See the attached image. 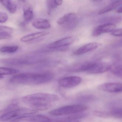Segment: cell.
Listing matches in <instances>:
<instances>
[{
	"mask_svg": "<svg viewBox=\"0 0 122 122\" xmlns=\"http://www.w3.org/2000/svg\"><path fill=\"white\" fill-rule=\"evenodd\" d=\"M59 100V97L57 95L43 93L31 94L21 98L23 102L29 105L31 109L38 111L47 110L51 107L53 102Z\"/></svg>",
	"mask_w": 122,
	"mask_h": 122,
	"instance_id": "obj_1",
	"label": "cell"
},
{
	"mask_svg": "<svg viewBox=\"0 0 122 122\" xmlns=\"http://www.w3.org/2000/svg\"><path fill=\"white\" fill-rule=\"evenodd\" d=\"M53 78V74L50 72L23 73L14 75L9 81L13 84L38 85L51 82Z\"/></svg>",
	"mask_w": 122,
	"mask_h": 122,
	"instance_id": "obj_2",
	"label": "cell"
},
{
	"mask_svg": "<svg viewBox=\"0 0 122 122\" xmlns=\"http://www.w3.org/2000/svg\"><path fill=\"white\" fill-rule=\"evenodd\" d=\"M38 111L31 108L26 107L17 108L4 113L0 117V121L2 122L13 121L16 119L27 115H34Z\"/></svg>",
	"mask_w": 122,
	"mask_h": 122,
	"instance_id": "obj_3",
	"label": "cell"
},
{
	"mask_svg": "<svg viewBox=\"0 0 122 122\" xmlns=\"http://www.w3.org/2000/svg\"><path fill=\"white\" fill-rule=\"evenodd\" d=\"M88 109L87 106L84 105H72L53 110L49 111V114L53 116L71 115L83 112Z\"/></svg>",
	"mask_w": 122,
	"mask_h": 122,
	"instance_id": "obj_4",
	"label": "cell"
},
{
	"mask_svg": "<svg viewBox=\"0 0 122 122\" xmlns=\"http://www.w3.org/2000/svg\"><path fill=\"white\" fill-rule=\"evenodd\" d=\"M81 78L77 76H70L62 78L59 81V84L61 87L70 88L75 87L81 84Z\"/></svg>",
	"mask_w": 122,
	"mask_h": 122,
	"instance_id": "obj_5",
	"label": "cell"
},
{
	"mask_svg": "<svg viewBox=\"0 0 122 122\" xmlns=\"http://www.w3.org/2000/svg\"><path fill=\"white\" fill-rule=\"evenodd\" d=\"M111 64L105 62H92L87 73L92 74H102L110 71Z\"/></svg>",
	"mask_w": 122,
	"mask_h": 122,
	"instance_id": "obj_6",
	"label": "cell"
},
{
	"mask_svg": "<svg viewBox=\"0 0 122 122\" xmlns=\"http://www.w3.org/2000/svg\"><path fill=\"white\" fill-rule=\"evenodd\" d=\"M97 89L110 93L122 92V83L109 82L97 86Z\"/></svg>",
	"mask_w": 122,
	"mask_h": 122,
	"instance_id": "obj_7",
	"label": "cell"
},
{
	"mask_svg": "<svg viewBox=\"0 0 122 122\" xmlns=\"http://www.w3.org/2000/svg\"><path fill=\"white\" fill-rule=\"evenodd\" d=\"M49 119V118L43 115H35L34 114L22 117L10 122H44L48 121Z\"/></svg>",
	"mask_w": 122,
	"mask_h": 122,
	"instance_id": "obj_8",
	"label": "cell"
},
{
	"mask_svg": "<svg viewBox=\"0 0 122 122\" xmlns=\"http://www.w3.org/2000/svg\"><path fill=\"white\" fill-rule=\"evenodd\" d=\"M76 21V14L73 13H70L65 14L58 19L57 23L59 25H65L69 27L72 25H75Z\"/></svg>",
	"mask_w": 122,
	"mask_h": 122,
	"instance_id": "obj_9",
	"label": "cell"
},
{
	"mask_svg": "<svg viewBox=\"0 0 122 122\" xmlns=\"http://www.w3.org/2000/svg\"><path fill=\"white\" fill-rule=\"evenodd\" d=\"M87 115V113L81 112L78 114L71 115L68 117L54 119H49L44 122H74L80 119L86 117Z\"/></svg>",
	"mask_w": 122,
	"mask_h": 122,
	"instance_id": "obj_10",
	"label": "cell"
},
{
	"mask_svg": "<svg viewBox=\"0 0 122 122\" xmlns=\"http://www.w3.org/2000/svg\"><path fill=\"white\" fill-rule=\"evenodd\" d=\"M116 25L111 23H105L96 27L92 32L94 36H97L105 33L113 31L115 30Z\"/></svg>",
	"mask_w": 122,
	"mask_h": 122,
	"instance_id": "obj_11",
	"label": "cell"
},
{
	"mask_svg": "<svg viewBox=\"0 0 122 122\" xmlns=\"http://www.w3.org/2000/svg\"><path fill=\"white\" fill-rule=\"evenodd\" d=\"M75 41V38L72 37H65L56 41L48 46L49 48H57L66 46L72 44Z\"/></svg>",
	"mask_w": 122,
	"mask_h": 122,
	"instance_id": "obj_12",
	"label": "cell"
},
{
	"mask_svg": "<svg viewBox=\"0 0 122 122\" xmlns=\"http://www.w3.org/2000/svg\"><path fill=\"white\" fill-rule=\"evenodd\" d=\"M100 44L97 42H92L87 44L75 51L73 54L76 56L80 55L92 51L97 48Z\"/></svg>",
	"mask_w": 122,
	"mask_h": 122,
	"instance_id": "obj_13",
	"label": "cell"
},
{
	"mask_svg": "<svg viewBox=\"0 0 122 122\" xmlns=\"http://www.w3.org/2000/svg\"><path fill=\"white\" fill-rule=\"evenodd\" d=\"M32 25L34 28L39 29H48L51 26V23L47 19L37 18L32 22Z\"/></svg>",
	"mask_w": 122,
	"mask_h": 122,
	"instance_id": "obj_14",
	"label": "cell"
},
{
	"mask_svg": "<svg viewBox=\"0 0 122 122\" xmlns=\"http://www.w3.org/2000/svg\"><path fill=\"white\" fill-rule=\"evenodd\" d=\"M49 33L47 32H36L26 35L20 39L21 41L23 42H26L37 39L42 37L49 34Z\"/></svg>",
	"mask_w": 122,
	"mask_h": 122,
	"instance_id": "obj_15",
	"label": "cell"
},
{
	"mask_svg": "<svg viewBox=\"0 0 122 122\" xmlns=\"http://www.w3.org/2000/svg\"><path fill=\"white\" fill-rule=\"evenodd\" d=\"M110 71L115 76L122 79V63L116 62L111 64Z\"/></svg>",
	"mask_w": 122,
	"mask_h": 122,
	"instance_id": "obj_16",
	"label": "cell"
},
{
	"mask_svg": "<svg viewBox=\"0 0 122 122\" xmlns=\"http://www.w3.org/2000/svg\"><path fill=\"white\" fill-rule=\"evenodd\" d=\"M122 4V0L115 1L103 8L99 11V14L107 13L117 8Z\"/></svg>",
	"mask_w": 122,
	"mask_h": 122,
	"instance_id": "obj_17",
	"label": "cell"
},
{
	"mask_svg": "<svg viewBox=\"0 0 122 122\" xmlns=\"http://www.w3.org/2000/svg\"><path fill=\"white\" fill-rule=\"evenodd\" d=\"M0 2L6 8L8 11L11 14H14L16 12L17 6L14 3L9 0H0Z\"/></svg>",
	"mask_w": 122,
	"mask_h": 122,
	"instance_id": "obj_18",
	"label": "cell"
},
{
	"mask_svg": "<svg viewBox=\"0 0 122 122\" xmlns=\"http://www.w3.org/2000/svg\"><path fill=\"white\" fill-rule=\"evenodd\" d=\"M77 100L82 103H87L95 101L96 97L92 95H80L76 98Z\"/></svg>",
	"mask_w": 122,
	"mask_h": 122,
	"instance_id": "obj_19",
	"label": "cell"
},
{
	"mask_svg": "<svg viewBox=\"0 0 122 122\" xmlns=\"http://www.w3.org/2000/svg\"><path fill=\"white\" fill-rule=\"evenodd\" d=\"M19 72V70L16 69L7 67H0V76L15 74Z\"/></svg>",
	"mask_w": 122,
	"mask_h": 122,
	"instance_id": "obj_20",
	"label": "cell"
},
{
	"mask_svg": "<svg viewBox=\"0 0 122 122\" xmlns=\"http://www.w3.org/2000/svg\"><path fill=\"white\" fill-rule=\"evenodd\" d=\"M109 117L117 119L122 118V108H116L109 112Z\"/></svg>",
	"mask_w": 122,
	"mask_h": 122,
	"instance_id": "obj_21",
	"label": "cell"
},
{
	"mask_svg": "<svg viewBox=\"0 0 122 122\" xmlns=\"http://www.w3.org/2000/svg\"><path fill=\"white\" fill-rule=\"evenodd\" d=\"M17 46H7L2 47L0 48V52L3 53H13L18 49Z\"/></svg>",
	"mask_w": 122,
	"mask_h": 122,
	"instance_id": "obj_22",
	"label": "cell"
},
{
	"mask_svg": "<svg viewBox=\"0 0 122 122\" xmlns=\"http://www.w3.org/2000/svg\"><path fill=\"white\" fill-rule=\"evenodd\" d=\"M23 17L24 20L26 21H29L33 19L34 17L33 11L31 8H28L24 10Z\"/></svg>",
	"mask_w": 122,
	"mask_h": 122,
	"instance_id": "obj_23",
	"label": "cell"
},
{
	"mask_svg": "<svg viewBox=\"0 0 122 122\" xmlns=\"http://www.w3.org/2000/svg\"><path fill=\"white\" fill-rule=\"evenodd\" d=\"M104 21L105 22V23L115 24V23H118L121 22L122 21V18L120 16H111L107 17Z\"/></svg>",
	"mask_w": 122,
	"mask_h": 122,
	"instance_id": "obj_24",
	"label": "cell"
},
{
	"mask_svg": "<svg viewBox=\"0 0 122 122\" xmlns=\"http://www.w3.org/2000/svg\"><path fill=\"white\" fill-rule=\"evenodd\" d=\"M46 5L47 7L49 9H52L55 8H56L58 5L56 3V0H47L46 1Z\"/></svg>",
	"mask_w": 122,
	"mask_h": 122,
	"instance_id": "obj_25",
	"label": "cell"
},
{
	"mask_svg": "<svg viewBox=\"0 0 122 122\" xmlns=\"http://www.w3.org/2000/svg\"><path fill=\"white\" fill-rule=\"evenodd\" d=\"M13 32V29L10 27L0 25V33L6 32L11 34Z\"/></svg>",
	"mask_w": 122,
	"mask_h": 122,
	"instance_id": "obj_26",
	"label": "cell"
},
{
	"mask_svg": "<svg viewBox=\"0 0 122 122\" xmlns=\"http://www.w3.org/2000/svg\"><path fill=\"white\" fill-rule=\"evenodd\" d=\"M8 16L5 12H0V23H4L8 20Z\"/></svg>",
	"mask_w": 122,
	"mask_h": 122,
	"instance_id": "obj_27",
	"label": "cell"
},
{
	"mask_svg": "<svg viewBox=\"0 0 122 122\" xmlns=\"http://www.w3.org/2000/svg\"><path fill=\"white\" fill-rule=\"evenodd\" d=\"M12 37V35L9 33L6 32L0 33V40L7 39L10 38Z\"/></svg>",
	"mask_w": 122,
	"mask_h": 122,
	"instance_id": "obj_28",
	"label": "cell"
},
{
	"mask_svg": "<svg viewBox=\"0 0 122 122\" xmlns=\"http://www.w3.org/2000/svg\"><path fill=\"white\" fill-rule=\"evenodd\" d=\"M111 34L116 37H122V28L115 29L112 32Z\"/></svg>",
	"mask_w": 122,
	"mask_h": 122,
	"instance_id": "obj_29",
	"label": "cell"
},
{
	"mask_svg": "<svg viewBox=\"0 0 122 122\" xmlns=\"http://www.w3.org/2000/svg\"><path fill=\"white\" fill-rule=\"evenodd\" d=\"M16 107H17V104H11L9 105L8 107L5 108V109L4 110V111H6V112H7L11 111V110L16 109Z\"/></svg>",
	"mask_w": 122,
	"mask_h": 122,
	"instance_id": "obj_30",
	"label": "cell"
},
{
	"mask_svg": "<svg viewBox=\"0 0 122 122\" xmlns=\"http://www.w3.org/2000/svg\"><path fill=\"white\" fill-rule=\"evenodd\" d=\"M116 11H117V13H122V6H120V7L118 8H117Z\"/></svg>",
	"mask_w": 122,
	"mask_h": 122,
	"instance_id": "obj_31",
	"label": "cell"
},
{
	"mask_svg": "<svg viewBox=\"0 0 122 122\" xmlns=\"http://www.w3.org/2000/svg\"><path fill=\"white\" fill-rule=\"evenodd\" d=\"M3 77L2 76H0V79H3Z\"/></svg>",
	"mask_w": 122,
	"mask_h": 122,
	"instance_id": "obj_32",
	"label": "cell"
},
{
	"mask_svg": "<svg viewBox=\"0 0 122 122\" xmlns=\"http://www.w3.org/2000/svg\"><path fill=\"white\" fill-rule=\"evenodd\" d=\"M79 122V121H76V122Z\"/></svg>",
	"mask_w": 122,
	"mask_h": 122,
	"instance_id": "obj_33",
	"label": "cell"
}]
</instances>
